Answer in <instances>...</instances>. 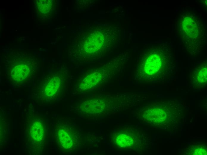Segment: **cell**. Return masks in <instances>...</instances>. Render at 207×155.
Wrapping results in <instances>:
<instances>
[{
	"label": "cell",
	"instance_id": "obj_1",
	"mask_svg": "<svg viewBox=\"0 0 207 155\" xmlns=\"http://www.w3.org/2000/svg\"><path fill=\"white\" fill-rule=\"evenodd\" d=\"M146 51L136 73L142 82H168L175 75V63L172 46L164 42Z\"/></svg>",
	"mask_w": 207,
	"mask_h": 155
},
{
	"label": "cell",
	"instance_id": "obj_2",
	"mask_svg": "<svg viewBox=\"0 0 207 155\" xmlns=\"http://www.w3.org/2000/svg\"><path fill=\"white\" fill-rule=\"evenodd\" d=\"M176 32L185 49L191 55L200 53L206 38L204 24L196 14L186 12L181 14L176 25Z\"/></svg>",
	"mask_w": 207,
	"mask_h": 155
},
{
	"label": "cell",
	"instance_id": "obj_3",
	"mask_svg": "<svg viewBox=\"0 0 207 155\" xmlns=\"http://www.w3.org/2000/svg\"><path fill=\"white\" fill-rule=\"evenodd\" d=\"M114 71L106 68L98 69L84 73L78 78L76 87L79 91H89L107 82L113 76Z\"/></svg>",
	"mask_w": 207,
	"mask_h": 155
},
{
	"label": "cell",
	"instance_id": "obj_4",
	"mask_svg": "<svg viewBox=\"0 0 207 155\" xmlns=\"http://www.w3.org/2000/svg\"><path fill=\"white\" fill-rule=\"evenodd\" d=\"M68 73L59 71L48 74L41 82L43 94L48 99L52 100L58 96L68 82Z\"/></svg>",
	"mask_w": 207,
	"mask_h": 155
},
{
	"label": "cell",
	"instance_id": "obj_5",
	"mask_svg": "<svg viewBox=\"0 0 207 155\" xmlns=\"http://www.w3.org/2000/svg\"><path fill=\"white\" fill-rule=\"evenodd\" d=\"M134 129L122 128L115 132L113 137L115 144L121 148L134 149L137 142Z\"/></svg>",
	"mask_w": 207,
	"mask_h": 155
},
{
	"label": "cell",
	"instance_id": "obj_6",
	"mask_svg": "<svg viewBox=\"0 0 207 155\" xmlns=\"http://www.w3.org/2000/svg\"><path fill=\"white\" fill-rule=\"evenodd\" d=\"M109 102L107 99L104 98L87 100L81 103L80 108L82 111L86 114L99 113L110 107Z\"/></svg>",
	"mask_w": 207,
	"mask_h": 155
},
{
	"label": "cell",
	"instance_id": "obj_7",
	"mask_svg": "<svg viewBox=\"0 0 207 155\" xmlns=\"http://www.w3.org/2000/svg\"><path fill=\"white\" fill-rule=\"evenodd\" d=\"M189 83L193 87L202 88L207 85V61L196 65L190 72Z\"/></svg>",
	"mask_w": 207,
	"mask_h": 155
},
{
	"label": "cell",
	"instance_id": "obj_8",
	"mask_svg": "<svg viewBox=\"0 0 207 155\" xmlns=\"http://www.w3.org/2000/svg\"><path fill=\"white\" fill-rule=\"evenodd\" d=\"M76 132L68 129L62 128L58 132V137L61 146L65 149L73 148L77 142V137Z\"/></svg>",
	"mask_w": 207,
	"mask_h": 155
},
{
	"label": "cell",
	"instance_id": "obj_9",
	"mask_svg": "<svg viewBox=\"0 0 207 155\" xmlns=\"http://www.w3.org/2000/svg\"><path fill=\"white\" fill-rule=\"evenodd\" d=\"M44 130V127L41 123L39 120H35L33 122L30 128V135L34 140L41 141L43 137Z\"/></svg>",
	"mask_w": 207,
	"mask_h": 155
}]
</instances>
